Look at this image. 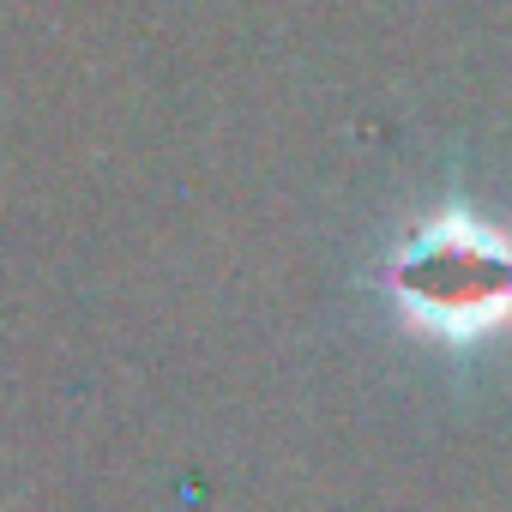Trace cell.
I'll use <instances>...</instances> for the list:
<instances>
[{"label": "cell", "mask_w": 512, "mask_h": 512, "mask_svg": "<svg viewBox=\"0 0 512 512\" xmlns=\"http://www.w3.org/2000/svg\"><path fill=\"white\" fill-rule=\"evenodd\" d=\"M404 302L440 332H488L512 308V253L494 235H434L404 253Z\"/></svg>", "instance_id": "1"}]
</instances>
